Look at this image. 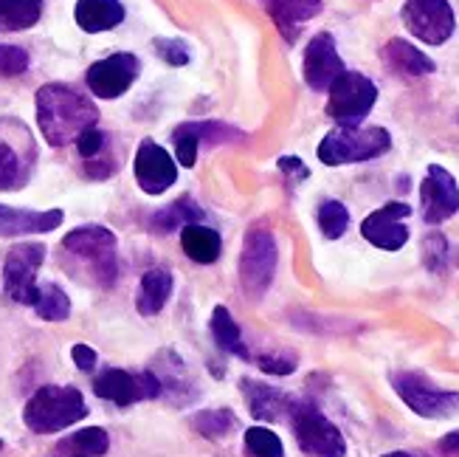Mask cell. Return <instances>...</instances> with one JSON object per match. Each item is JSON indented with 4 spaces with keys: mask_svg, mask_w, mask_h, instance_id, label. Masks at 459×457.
<instances>
[{
    "mask_svg": "<svg viewBox=\"0 0 459 457\" xmlns=\"http://www.w3.org/2000/svg\"><path fill=\"white\" fill-rule=\"evenodd\" d=\"M384 457H429V454H423V452H389Z\"/></svg>",
    "mask_w": 459,
    "mask_h": 457,
    "instance_id": "cell-43",
    "label": "cell"
},
{
    "mask_svg": "<svg viewBox=\"0 0 459 457\" xmlns=\"http://www.w3.org/2000/svg\"><path fill=\"white\" fill-rule=\"evenodd\" d=\"M392 136L384 127H335L318 145V162L327 167L364 164L389 153Z\"/></svg>",
    "mask_w": 459,
    "mask_h": 457,
    "instance_id": "cell-3",
    "label": "cell"
},
{
    "mask_svg": "<svg viewBox=\"0 0 459 457\" xmlns=\"http://www.w3.org/2000/svg\"><path fill=\"white\" fill-rule=\"evenodd\" d=\"M350 226V212L342 201H325L318 207V229L330 241H338Z\"/></svg>",
    "mask_w": 459,
    "mask_h": 457,
    "instance_id": "cell-31",
    "label": "cell"
},
{
    "mask_svg": "<svg viewBox=\"0 0 459 457\" xmlns=\"http://www.w3.org/2000/svg\"><path fill=\"white\" fill-rule=\"evenodd\" d=\"M110 446V438L102 426H88L82 432H74V438H68L59 452H71L68 457H105Z\"/></svg>",
    "mask_w": 459,
    "mask_h": 457,
    "instance_id": "cell-28",
    "label": "cell"
},
{
    "mask_svg": "<svg viewBox=\"0 0 459 457\" xmlns=\"http://www.w3.org/2000/svg\"><path fill=\"white\" fill-rule=\"evenodd\" d=\"M85 415H88V404L76 387L48 384L39 387L29 399L23 409V424L37 435H51L79 424Z\"/></svg>",
    "mask_w": 459,
    "mask_h": 457,
    "instance_id": "cell-2",
    "label": "cell"
},
{
    "mask_svg": "<svg viewBox=\"0 0 459 457\" xmlns=\"http://www.w3.org/2000/svg\"><path fill=\"white\" fill-rule=\"evenodd\" d=\"M246 449L254 457H285V449H282V441H279V435L265 429V426H251L246 432Z\"/></svg>",
    "mask_w": 459,
    "mask_h": 457,
    "instance_id": "cell-33",
    "label": "cell"
},
{
    "mask_svg": "<svg viewBox=\"0 0 459 457\" xmlns=\"http://www.w3.org/2000/svg\"><path fill=\"white\" fill-rule=\"evenodd\" d=\"M172 274L167 268H150L142 283H138V294H135V308L142 316H155L161 313L167 300L172 296Z\"/></svg>",
    "mask_w": 459,
    "mask_h": 457,
    "instance_id": "cell-21",
    "label": "cell"
},
{
    "mask_svg": "<svg viewBox=\"0 0 459 457\" xmlns=\"http://www.w3.org/2000/svg\"><path fill=\"white\" fill-rule=\"evenodd\" d=\"M93 392L99 399L113 401L118 407H130L135 401H147L161 395V382L152 370L144 373H127V370H105L99 379L93 382Z\"/></svg>",
    "mask_w": 459,
    "mask_h": 457,
    "instance_id": "cell-11",
    "label": "cell"
},
{
    "mask_svg": "<svg viewBox=\"0 0 459 457\" xmlns=\"http://www.w3.org/2000/svg\"><path fill=\"white\" fill-rule=\"evenodd\" d=\"M305 83L313 88V91H327L338 76H342L347 68H344V59L338 57L335 51V40L333 34L322 31L316 34L307 48H305Z\"/></svg>",
    "mask_w": 459,
    "mask_h": 457,
    "instance_id": "cell-16",
    "label": "cell"
},
{
    "mask_svg": "<svg viewBox=\"0 0 459 457\" xmlns=\"http://www.w3.org/2000/svg\"><path fill=\"white\" fill-rule=\"evenodd\" d=\"M204 221V209L197 207L192 198H178L175 204H169L167 209L155 212L150 217V224L155 232H172V229H184L189 224H201Z\"/></svg>",
    "mask_w": 459,
    "mask_h": 457,
    "instance_id": "cell-26",
    "label": "cell"
},
{
    "mask_svg": "<svg viewBox=\"0 0 459 457\" xmlns=\"http://www.w3.org/2000/svg\"><path fill=\"white\" fill-rule=\"evenodd\" d=\"M0 452H4V441H0Z\"/></svg>",
    "mask_w": 459,
    "mask_h": 457,
    "instance_id": "cell-44",
    "label": "cell"
},
{
    "mask_svg": "<svg viewBox=\"0 0 459 457\" xmlns=\"http://www.w3.org/2000/svg\"><path fill=\"white\" fill-rule=\"evenodd\" d=\"M288 43H296L302 23L322 12V0H259Z\"/></svg>",
    "mask_w": 459,
    "mask_h": 457,
    "instance_id": "cell-18",
    "label": "cell"
},
{
    "mask_svg": "<svg viewBox=\"0 0 459 457\" xmlns=\"http://www.w3.org/2000/svg\"><path fill=\"white\" fill-rule=\"evenodd\" d=\"M46 260V246L39 243H23L14 246L6 254L4 263V288L20 305H31L37 303L39 288H37V271Z\"/></svg>",
    "mask_w": 459,
    "mask_h": 457,
    "instance_id": "cell-10",
    "label": "cell"
},
{
    "mask_svg": "<svg viewBox=\"0 0 459 457\" xmlns=\"http://www.w3.org/2000/svg\"><path fill=\"white\" fill-rule=\"evenodd\" d=\"M29 71V51L0 43V76H20Z\"/></svg>",
    "mask_w": 459,
    "mask_h": 457,
    "instance_id": "cell-35",
    "label": "cell"
},
{
    "mask_svg": "<svg viewBox=\"0 0 459 457\" xmlns=\"http://www.w3.org/2000/svg\"><path fill=\"white\" fill-rule=\"evenodd\" d=\"M327 91V116L338 127H361L377 102V85L358 71H344Z\"/></svg>",
    "mask_w": 459,
    "mask_h": 457,
    "instance_id": "cell-5",
    "label": "cell"
},
{
    "mask_svg": "<svg viewBox=\"0 0 459 457\" xmlns=\"http://www.w3.org/2000/svg\"><path fill=\"white\" fill-rule=\"evenodd\" d=\"M384 59L392 71H401L406 76H426L434 71V59L429 54H423L420 48H414L406 40L394 37L384 48Z\"/></svg>",
    "mask_w": 459,
    "mask_h": 457,
    "instance_id": "cell-22",
    "label": "cell"
},
{
    "mask_svg": "<svg viewBox=\"0 0 459 457\" xmlns=\"http://www.w3.org/2000/svg\"><path fill=\"white\" fill-rule=\"evenodd\" d=\"M172 142H175V162L181 167H195L197 150H201V138L192 133V127L189 125H178L172 130Z\"/></svg>",
    "mask_w": 459,
    "mask_h": 457,
    "instance_id": "cell-34",
    "label": "cell"
},
{
    "mask_svg": "<svg viewBox=\"0 0 459 457\" xmlns=\"http://www.w3.org/2000/svg\"><path fill=\"white\" fill-rule=\"evenodd\" d=\"M63 246L91 263L93 274L102 286H113L118 266H116V234L108 226H79L65 234Z\"/></svg>",
    "mask_w": 459,
    "mask_h": 457,
    "instance_id": "cell-8",
    "label": "cell"
},
{
    "mask_svg": "<svg viewBox=\"0 0 459 457\" xmlns=\"http://www.w3.org/2000/svg\"><path fill=\"white\" fill-rule=\"evenodd\" d=\"M181 246H184L189 260L201 263V266L214 263L217 257H221V251H223L221 234H217L214 229H209V226H204V224H189V226H184L181 229Z\"/></svg>",
    "mask_w": 459,
    "mask_h": 457,
    "instance_id": "cell-23",
    "label": "cell"
},
{
    "mask_svg": "<svg viewBox=\"0 0 459 457\" xmlns=\"http://www.w3.org/2000/svg\"><path fill=\"white\" fill-rule=\"evenodd\" d=\"M279 170H285V172H296L299 178H307V167L299 162L296 155H285V158H279Z\"/></svg>",
    "mask_w": 459,
    "mask_h": 457,
    "instance_id": "cell-42",
    "label": "cell"
},
{
    "mask_svg": "<svg viewBox=\"0 0 459 457\" xmlns=\"http://www.w3.org/2000/svg\"><path fill=\"white\" fill-rule=\"evenodd\" d=\"M276 260H279V249L273 232L263 224L251 226L246 232L243 251H239V286H243V291L251 300H259L271 288Z\"/></svg>",
    "mask_w": 459,
    "mask_h": 457,
    "instance_id": "cell-4",
    "label": "cell"
},
{
    "mask_svg": "<svg viewBox=\"0 0 459 457\" xmlns=\"http://www.w3.org/2000/svg\"><path fill=\"white\" fill-rule=\"evenodd\" d=\"M243 395L248 401L251 415L259 421H282L285 415H290V409H293V401L285 392H279L268 384L251 382V379L243 382Z\"/></svg>",
    "mask_w": 459,
    "mask_h": 457,
    "instance_id": "cell-19",
    "label": "cell"
},
{
    "mask_svg": "<svg viewBox=\"0 0 459 457\" xmlns=\"http://www.w3.org/2000/svg\"><path fill=\"white\" fill-rule=\"evenodd\" d=\"M63 209L48 212H31V209H14L0 204V237H17V234H46L63 224Z\"/></svg>",
    "mask_w": 459,
    "mask_h": 457,
    "instance_id": "cell-17",
    "label": "cell"
},
{
    "mask_svg": "<svg viewBox=\"0 0 459 457\" xmlns=\"http://www.w3.org/2000/svg\"><path fill=\"white\" fill-rule=\"evenodd\" d=\"M423 251H426V266L431 271H443L446 268V251H448V243H446V237L443 234H431L426 237V243H423Z\"/></svg>",
    "mask_w": 459,
    "mask_h": 457,
    "instance_id": "cell-38",
    "label": "cell"
},
{
    "mask_svg": "<svg viewBox=\"0 0 459 457\" xmlns=\"http://www.w3.org/2000/svg\"><path fill=\"white\" fill-rule=\"evenodd\" d=\"M437 449H440L443 454H448V457H459V429H454V432L446 435V438H440Z\"/></svg>",
    "mask_w": 459,
    "mask_h": 457,
    "instance_id": "cell-41",
    "label": "cell"
},
{
    "mask_svg": "<svg viewBox=\"0 0 459 457\" xmlns=\"http://www.w3.org/2000/svg\"><path fill=\"white\" fill-rule=\"evenodd\" d=\"M142 74V63H138L135 54L118 51L105 59H99L88 68V88L99 99H118L133 88V83Z\"/></svg>",
    "mask_w": 459,
    "mask_h": 457,
    "instance_id": "cell-12",
    "label": "cell"
},
{
    "mask_svg": "<svg viewBox=\"0 0 459 457\" xmlns=\"http://www.w3.org/2000/svg\"><path fill=\"white\" fill-rule=\"evenodd\" d=\"M135 181L147 195H161L178 181V164L172 162V155L161 147L144 138L135 150Z\"/></svg>",
    "mask_w": 459,
    "mask_h": 457,
    "instance_id": "cell-15",
    "label": "cell"
},
{
    "mask_svg": "<svg viewBox=\"0 0 459 457\" xmlns=\"http://www.w3.org/2000/svg\"><path fill=\"white\" fill-rule=\"evenodd\" d=\"M34 311H37L39 320H46V322H65L71 316V300H68V294L63 288L51 283V286L39 288Z\"/></svg>",
    "mask_w": 459,
    "mask_h": 457,
    "instance_id": "cell-30",
    "label": "cell"
},
{
    "mask_svg": "<svg viewBox=\"0 0 459 457\" xmlns=\"http://www.w3.org/2000/svg\"><path fill=\"white\" fill-rule=\"evenodd\" d=\"M411 215V207L409 204H401V201H392L381 209H375L372 215L364 217L361 224V234L367 241L377 249L384 251H397L409 243V229H406V217Z\"/></svg>",
    "mask_w": 459,
    "mask_h": 457,
    "instance_id": "cell-14",
    "label": "cell"
},
{
    "mask_svg": "<svg viewBox=\"0 0 459 457\" xmlns=\"http://www.w3.org/2000/svg\"><path fill=\"white\" fill-rule=\"evenodd\" d=\"M259 367L271 375H290L296 370L293 356H259Z\"/></svg>",
    "mask_w": 459,
    "mask_h": 457,
    "instance_id": "cell-39",
    "label": "cell"
},
{
    "mask_svg": "<svg viewBox=\"0 0 459 457\" xmlns=\"http://www.w3.org/2000/svg\"><path fill=\"white\" fill-rule=\"evenodd\" d=\"M37 125L51 147H65L76 142L79 133L96 127L99 110L88 96L63 83H48L37 91Z\"/></svg>",
    "mask_w": 459,
    "mask_h": 457,
    "instance_id": "cell-1",
    "label": "cell"
},
{
    "mask_svg": "<svg viewBox=\"0 0 459 457\" xmlns=\"http://www.w3.org/2000/svg\"><path fill=\"white\" fill-rule=\"evenodd\" d=\"M43 17V0H0V31H23Z\"/></svg>",
    "mask_w": 459,
    "mask_h": 457,
    "instance_id": "cell-25",
    "label": "cell"
},
{
    "mask_svg": "<svg viewBox=\"0 0 459 457\" xmlns=\"http://www.w3.org/2000/svg\"><path fill=\"white\" fill-rule=\"evenodd\" d=\"M420 207H423V221L429 226L446 224L448 217L459 212V187L456 178L446 167L431 164L426 170V178L420 184Z\"/></svg>",
    "mask_w": 459,
    "mask_h": 457,
    "instance_id": "cell-13",
    "label": "cell"
},
{
    "mask_svg": "<svg viewBox=\"0 0 459 457\" xmlns=\"http://www.w3.org/2000/svg\"><path fill=\"white\" fill-rule=\"evenodd\" d=\"M392 387L420 418H451L459 412V392L434 387L420 373H394Z\"/></svg>",
    "mask_w": 459,
    "mask_h": 457,
    "instance_id": "cell-7",
    "label": "cell"
},
{
    "mask_svg": "<svg viewBox=\"0 0 459 457\" xmlns=\"http://www.w3.org/2000/svg\"><path fill=\"white\" fill-rule=\"evenodd\" d=\"M192 426L204 435L209 441H221L226 435H231L237 429V415L229 409V407H221V409H204L195 415Z\"/></svg>",
    "mask_w": 459,
    "mask_h": 457,
    "instance_id": "cell-29",
    "label": "cell"
},
{
    "mask_svg": "<svg viewBox=\"0 0 459 457\" xmlns=\"http://www.w3.org/2000/svg\"><path fill=\"white\" fill-rule=\"evenodd\" d=\"M23 175H26L23 158H20V153L9 142L0 138V192L20 187Z\"/></svg>",
    "mask_w": 459,
    "mask_h": 457,
    "instance_id": "cell-32",
    "label": "cell"
},
{
    "mask_svg": "<svg viewBox=\"0 0 459 457\" xmlns=\"http://www.w3.org/2000/svg\"><path fill=\"white\" fill-rule=\"evenodd\" d=\"M212 336L214 342L221 345L226 353L231 356H239V359H248V350H246V342H243V333H239V325L234 322V316L226 305H217L212 311Z\"/></svg>",
    "mask_w": 459,
    "mask_h": 457,
    "instance_id": "cell-24",
    "label": "cell"
},
{
    "mask_svg": "<svg viewBox=\"0 0 459 457\" xmlns=\"http://www.w3.org/2000/svg\"><path fill=\"white\" fill-rule=\"evenodd\" d=\"M105 147H108V136L102 130H96V127H88L85 133L76 136V150L82 158H88V162H93V158L102 155Z\"/></svg>",
    "mask_w": 459,
    "mask_h": 457,
    "instance_id": "cell-37",
    "label": "cell"
},
{
    "mask_svg": "<svg viewBox=\"0 0 459 457\" xmlns=\"http://www.w3.org/2000/svg\"><path fill=\"white\" fill-rule=\"evenodd\" d=\"M155 54L164 59L167 66H175V68H181L189 63V48L184 40H169V37H158L155 40Z\"/></svg>",
    "mask_w": 459,
    "mask_h": 457,
    "instance_id": "cell-36",
    "label": "cell"
},
{
    "mask_svg": "<svg viewBox=\"0 0 459 457\" xmlns=\"http://www.w3.org/2000/svg\"><path fill=\"white\" fill-rule=\"evenodd\" d=\"M293 435L310 457H344L347 441L333 421H327L313 404H293L290 409Z\"/></svg>",
    "mask_w": 459,
    "mask_h": 457,
    "instance_id": "cell-6",
    "label": "cell"
},
{
    "mask_svg": "<svg viewBox=\"0 0 459 457\" xmlns=\"http://www.w3.org/2000/svg\"><path fill=\"white\" fill-rule=\"evenodd\" d=\"M161 359H164V367H161V370H152V373L158 375V382H161V392L169 390V392H172V399L184 404V401L189 399V395H192V382H189L186 365L181 362V356H178V353H169V350L161 353Z\"/></svg>",
    "mask_w": 459,
    "mask_h": 457,
    "instance_id": "cell-27",
    "label": "cell"
},
{
    "mask_svg": "<svg viewBox=\"0 0 459 457\" xmlns=\"http://www.w3.org/2000/svg\"><path fill=\"white\" fill-rule=\"evenodd\" d=\"M71 359H74V365H76L79 370H82V373H91V370L99 365L96 350L88 347V345H74V347H71Z\"/></svg>",
    "mask_w": 459,
    "mask_h": 457,
    "instance_id": "cell-40",
    "label": "cell"
},
{
    "mask_svg": "<svg viewBox=\"0 0 459 457\" xmlns=\"http://www.w3.org/2000/svg\"><path fill=\"white\" fill-rule=\"evenodd\" d=\"M76 26L99 34V31H110L125 20V6L118 0H76Z\"/></svg>",
    "mask_w": 459,
    "mask_h": 457,
    "instance_id": "cell-20",
    "label": "cell"
},
{
    "mask_svg": "<svg viewBox=\"0 0 459 457\" xmlns=\"http://www.w3.org/2000/svg\"><path fill=\"white\" fill-rule=\"evenodd\" d=\"M403 26L429 46H443L456 29V17L448 0H406L401 9Z\"/></svg>",
    "mask_w": 459,
    "mask_h": 457,
    "instance_id": "cell-9",
    "label": "cell"
}]
</instances>
